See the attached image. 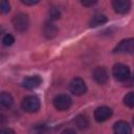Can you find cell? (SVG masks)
<instances>
[{"label": "cell", "mask_w": 134, "mask_h": 134, "mask_svg": "<svg viewBox=\"0 0 134 134\" xmlns=\"http://www.w3.org/2000/svg\"><path fill=\"white\" fill-rule=\"evenodd\" d=\"M14 42H15V38H14V36H12L10 34L5 35V36L3 37V39H2V43H3L4 46H10V45L14 44Z\"/></svg>", "instance_id": "ac0fdd59"}, {"label": "cell", "mask_w": 134, "mask_h": 134, "mask_svg": "<svg viewBox=\"0 0 134 134\" xmlns=\"http://www.w3.org/2000/svg\"><path fill=\"white\" fill-rule=\"evenodd\" d=\"M113 130L116 134H129L131 133V127L127 121L119 120L114 124Z\"/></svg>", "instance_id": "7c38bea8"}, {"label": "cell", "mask_w": 134, "mask_h": 134, "mask_svg": "<svg viewBox=\"0 0 134 134\" xmlns=\"http://www.w3.org/2000/svg\"><path fill=\"white\" fill-rule=\"evenodd\" d=\"M57 32H58V28L51 21L45 22V24L43 26V34L46 38L51 39L57 35Z\"/></svg>", "instance_id": "4fadbf2b"}, {"label": "cell", "mask_w": 134, "mask_h": 134, "mask_svg": "<svg viewBox=\"0 0 134 134\" xmlns=\"http://www.w3.org/2000/svg\"><path fill=\"white\" fill-rule=\"evenodd\" d=\"M71 98L67 94H59L53 98V106L59 111H65L71 106Z\"/></svg>", "instance_id": "5b68a950"}, {"label": "cell", "mask_w": 134, "mask_h": 134, "mask_svg": "<svg viewBox=\"0 0 134 134\" xmlns=\"http://www.w3.org/2000/svg\"><path fill=\"white\" fill-rule=\"evenodd\" d=\"M0 133H14V130L7 128H3V129L0 128Z\"/></svg>", "instance_id": "603a6c76"}, {"label": "cell", "mask_w": 134, "mask_h": 134, "mask_svg": "<svg viewBox=\"0 0 134 134\" xmlns=\"http://www.w3.org/2000/svg\"><path fill=\"white\" fill-rule=\"evenodd\" d=\"M133 50H134V40L132 38L120 41L119 44L114 48V52H119V53H132Z\"/></svg>", "instance_id": "ba28073f"}, {"label": "cell", "mask_w": 134, "mask_h": 134, "mask_svg": "<svg viewBox=\"0 0 134 134\" xmlns=\"http://www.w3.org/2000/svg\"><path fill=\"white\" fill-rule=\"evenodd\" d=\"M92 76H93V80L99 84V85H105L107 82H108V71L105 67L103 66H97L93 72H92Z\"/></svg>", "instance_id": "52a82bcc"}, {"label": "cell", "mask_w": 134, "mask_h": 134, "mask_svg": "<svg viewBox=\"0 0 134 134\" xmlns=\"http://www.w3.org/2000/svg\"><path fill=\"white\" fill-rule=\"evenodd\" d=\"M73 122H74V126H76L77 129L80 130H85L88 128L89 126V120L88 118L85 116V115H77L74 119H73Z\"/></svg>", "instance_id": "5bb4252c"}, {"label": "cell", "mask_w": 134, "mask_h": 134, "mask_svg": "<svg viewBox=\"0 0 134 134\" xmlns=\"http://www.w3.org/2000/svg\"><path fill=\"white\" fill-rule=\"evenodd\" d=\"M41 84H42V79L39 75L26 76L22 82V86L27 90H34L38 88Z\"/></svg>", "instance_id": "30bf717a"}, {"label": "cell", "mask_w": 134, "mask_h": 134, "mask_svg": "<svg viewBox=\"0 0 134 134\" xmlns=\"http://www.w3.org/2000/svg\"><path fill=\"white\" fill-rule=\"evenodd\" d=\"M6 121H7L6 117H5L3 114L0 113V128L3 127V126H5V125H6Z\"/></svg>", "instance_id": "7402d4cb"}, {"label": "cell", "mask_w": 134, "mask_h": 134, "mask_svg": "<svg viewBox=\"0 0 134 134\" xmlns=\"http://www.w3.org/2000/svg\"><path fill=\"white\" fill-rule=\"evenodd\" d=\"M96 2H97V0H81L82 5H84V6H86V7L93 6Z\"/></svg>", "instance_id": "ffe728a7"}, {"label": "cell", "mask_w": 134, "mask_h": 134, "mask_svg": "<svg viewBox=\"0 0 134 134\" xmlns=\"http://www.w3.org/2000/svg\"><path fill=\"white\" fill-rule=\"evenodd\" d=\"M21 106L25 112L34 113L40 109V100L36 95H28L23 98Z\"/></svg>", "instance_id": "3957f363"}, {"label": "cell", "mask_w": 134, "mask_h": 134, "mask_svg": "<svg viewBox=\"0 0 134 134\" xmlns=\"http://www.w3.org/2000/svg\"><path fill=\"white\" fill-rule=\"evenodd\" d=\"M112 115V109L107 106H102L95 109L94 111V119L97 122H103L109 119Z\"/></svg>", "instance_id": "8992f818"}, {"label": "cell", "mask_w": 134, "mask_h": 134, "mask_svg": "<svg viewBox=\"0 0 134 134\" xmlns=\"http://www.w3.org/2000/svg\"><path fill=\"white\" fill-rule=\"evenodd\" d=\"M12 23H13L15 30H17L18 32H24L25 30H27L29 26V19L26 14L20 13V14H17L13 18Z\"/></svg>", "instance_id": "7a4b0ae2"}, {"label": "cell", "mask_w": 134, "mask_h": 134, "mask_svg": "<svg viewBox=\"0 0 134 134\" xmlns=\"http://www.w3.org/2000/svg\"><path fill=\"white\" fill-rule=\"evenodd\" d=\"M10 9V5L8 0H0V15L7 14Z\"/></svg>", "instance_id": "e0dca14e"}, {"label": "cell", "mask_w": 134, "mask_h": 134, "mask_svg": "<svg viewBox=\"0 0 134 134\" xmlns=\"http://www.w3.org/2000/svg\"><path fill=\"white\" fill-rule=\"evenodd\" d=\"M49 18H50V20L59 19L60 18V12H59V9H57L55 7L50 8V10H49Z\"/></svg>", "instance_id": "d6986e66"}, {"label": "cell", "mask_w": 134, "mask_h": 134, "mask_svg": "<svg viewBox=\"0 0 134 134\" xmlns=\"http://www.w3.org/2000/svg\"><path fill=\"white\" fill-rule=\"evenodd\" d=\"M69 91L73 95H83L87 91V86L81 77H74L70 83H69Z\"/></svg>", "instance_id": "277c9868"}, {"label": "cell", "mask_w": 134, "mask_h": 134, "mask_svg": "<svg viewBox=\"0 0 134 134\" xmlns=\"http://www.w3.org/2000/svg\"><path fill=\"white\" fill-rule=\"evenodd\" d=\"M75 131L74 130H71V129H66V130H64L63 131V133H74Z\"/></svg>", "instance_id": "cb8c5ba5"}, {"label": "cell", "mask_w": 134, "mask_h": 134, "mask_svg": "<svg viewBox=\"0 0 134 134\" xmlns=\"http://www.w3.org/2000/svg\"><path fill=\"white\" fill-rule=\"evenodd\" d=\"M22 3H24L25 5H35L37 4L40 0H21Z\"/></svg>", "instance_id": "44dd1931"}, {"label": "cell", "mask_w": 134, "mask_h": 134, "mask_svg": "<svg viewBox=\"0 0 134 134\" xmlns=\"http://www.w3.org/2000/svg\"><path fill=\"white\" fill-rule=\"evenodd\" d=\"M14 103L13 96L7 92H0V109L7 110L12 107Z\"/></svg>", "instance_id": "8fae6325"}, {"label": "cell", "mask_w": 134, "mask_h": 134, "mask_svg": "<svg viewBox=\"0 0 134 134\" xmlns=\"http://www.w3.org/2000/svg\"><path fill=\"white\" fill-rule=\"evenodd\" d=\"M112 6L117 14H127L131 8L130 0H112Z\"/></svg>", "instance_id": "9c48e42d"}, {"label": "cell", "mask_w": 134, "mask_h": 134, "mask_svg": "<svg viewBox=\"0 0 134 134\" xmlns=\"http://www.w3.org/2000/svg\"><path fill=\"white\" fill-rule=\"evenodd\" d=\"M107 21H108V19H107V17L105 15H103V14H95L92 17L91 21H90V26L91 27H96V26L105 24Z\"/></svg>", "instance_id": "9a60e30c"}, {"label": "cell", "mask_w": 134, "mask_h": 134, "mask_svg": "<svg viewBox=\"0 0 134 134\" xmlns=\"http://www.w3.org/2000/svg\"><path fill=\"white\" fill-rule=\"evenodd\" d=\"M124 104L129 107V108H133L134 107V93L133 92H129L125 95L124 97Z\"/></svg>", "instance_id": "2e32d148"}, {"label": "cell", "mask_w": 134, "mask_h": 134, "mask_svg": "<svg viewBox=\"0 0 134 134\" xmlns=\"http://www.w3.org/2000/svg\"><path fill=\"white\" fill-rule=\"evenodd\" d=\"M112 75L118 82H127L131 79V71L127 65L117 63L113 66Z\"/></svg>", "instance_id": "6da1fadb"}]
</instances>
